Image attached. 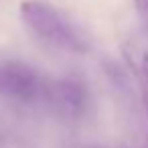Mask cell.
<instances>
[{"label": "cell", "mask_w": 148, "mask_h": 148, "mask_svg": "<svg viewBox=\"0 0 148 148\" xmlns=\"http://www.w3.org/2000/svg\"><path fill=\"white\" fill-rule=\"evenodd\" d=\"M39 75L23 63H0V95L33 99L41 93Z\"/></svg>", "instance_id": "obj_2"}, {"label": "cell", "mask_w": 148, "mask_h": 148, "mask_svg": "<svg viewBox=\"0 0 148 148\" xmlns=\"http://www.w3.org/2000/svg\"><path fill=\"white\" fill-rule=\"evenodd\" d=\"M21 16L41 39L55 47L77 55L91 51V37L85 33V29L43 0H25L21 4Z\"/></svg>", "instance_id": "obj_1"}, {"label": "cell", "mask_w": 148, "mask_h": 148, "mask_svg": "<svg viewBox=\"0 0 148 148\" xmlns=\"http://www.w3.org/2000/svg\"><path fill=\"white\" fill-rule=\"evenodd\" d=\"M134 6L140 12V16L144 18V23L148 25V0H134Z\"/></svg>", "instance_id": "obj_5"}, {"label": "cell", "mask_w": 148, "mask_h": 148, "mask_svg": "<svg viewBox=\"0 0 148 148\" xmlns=\"http://www.w3.org/2000/svg\"><path fill=\"white\" fill-rule=\"evenodd\" d=\"M51 101L57 106V110L67 118H79L85 112V89L75 79H61L55 81L51 87Z\"/></svg>", "instance_id": "obj_3"}, {"label": "cell", "mask_w": 148, "mask_h": 148, "mask_svg": "<svg viewBox=\"0 0 148 148\" xmlns=\"http://www.w3.org/2000/svg\"><path fill=\"white\" fill-rule=\"evenodd\" d=\"M126 51V49H124ZM126 59L130 63V69L132 73L138 77L140 81V87H142V99H144V108H146V114H148V51L142 53V55H136V53H130L126 51Z\"/></svg>", "instance_id": "obj_4"}]
</instances>
